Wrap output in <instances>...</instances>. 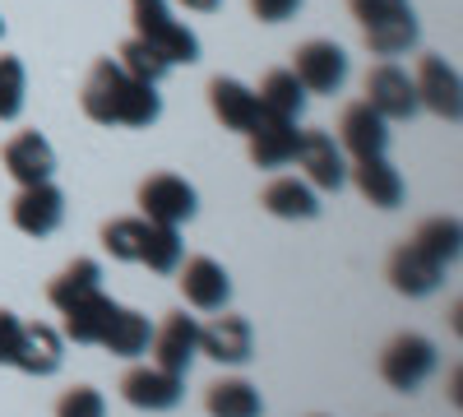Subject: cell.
Returning <instances> with one entry per match:
<instances>
[{
	"label": "cell",
	"mask_w": 463,
	"mask_h": 417,
	"mask_svg": "<svg viewBox=\"0 0 463 417\" xmlns=\"http://www.w3.org/2000/svg\"><path fill=\"white\" fill-rule=\"evenodd\" d=\"M366 102L380 111L384 121H412L417 117V89L412 74L394 61H380L366 70Z\"/></svg>",
	"instance_id": "5"
},
{
	"label": "cell",
	"mask_w": 463,
	"mask_h": 417,
	"mask_svg": "<svg viewBox=\"0 0 463 417\" xmlns=\"http://www.w3.org/2000/svg\"><path fill=\"white\" fill-rule=\"evenodd\" d=\"M10 218L24 237H52L61 218H65V195L56 191L52 181H37V185H19V195L10 204Z\"/></svg>",
	"instance_id": "10"
},
{
	"label": "cell",
	"mask_w": 463,
	"mask_h": 417,
	"mask_svg": "<svg viewBox=\"0 0 463 417\" xmlns=\"http://www.w3.org/2000/svg\"><path fill=\"white\" fill-rule=\"evenodd\" d=\"M56 417H107V399L93 385H74V390L61 394Z\"/></svg>",
	"instance_id": "33"
},
{
	"label": "cell",
	"mask_w": 463,
	"mask_h": 417,
	"mask_svg": "<svg viewBox=\"0 0 463 417\" xmlns=\"http://www.w3.org/2000/svg\"><path fill=\"white\" fill-rule=\"evenodd\" d=\"M255 98H260V111L274 121H301V111H306V89L297 84L292 70H269Z\"/></svg>",
	"instance_id": "23"
},
{
	"label": "cell",
	"mask_w": 463,
	"mask_h": 417,
	"mask_svg": "<svg viewBox=\"0 0 463 417\" xmlns=\"http://www.w3.org/2000/svg\"><path fill=\"white\" fill-rule=\"evenodd\" d=\"M347 176H353L357 195L366 204H375V209H399L403 204V176H399V167L384 163V154L380 158H353Z\"/></svg>",
	"instance_id": "18"
},
{
	"label": "cell",
	"mask_w": 463,
	"mask_h": 417,
	"mask_svg": "<svg viewBox=\"0 0 463 417\" xmlns=\"http://www.w3.org/2000/svg\"><path fill=\"white\" fill-rule=\"evenodd\" d=\"M181 5H185V10H195V14H213L222 0H181Z\"/></svg>",
	"instance_id": "37"
},
{
	"label": "cell",
	"mask_w": 463,
	"mask_h": 417,
	"mask_svg": "<svg viewBox=\"0 0 463 417\" xmlns=\"http://www.w3.org/2000/svg\"><path fill=\"white\" fill-rule=\"evenodd\" d=\"M80 107L84 117L98 121V126H130V130H144L163 117V98H158V84H139L130 74L116 65L111 56H102L89 80H84V93H80Z\"/></svg>",
	"instance_id": "1"
},
{
	"label": "cell",
	"mask_w": 463,
	"mask_h": 417,
	"mask_svg": "<svg viewBox=\"0 0 463 417\" xmlns=\"http://www.w3.org/2000/svg\"><path fill=\"white\" fill-rule=\"evenodd\" d=\"M412 246L417 251H427L431 260H440V264H454L458 260V251H463V227H458V218H427L412 232Z\"/></svg>",
	"instance_id": "28"
},
{
	"label": "cell",
	"mask_w": 463,
	"mask_h": 417,
	"mask_svg": "<svg viewBox=\"0 0 463 417\" xmlns=\"http://www.w3.org/2000/svg\"><path fill=\"white\" fill-rule=\"evenodd\" d=\"M338 148L353 158H380L390 148V121L362 98L353 107H343V121H338Z\"/></svg>",
	"instance_id": "13"
},
{
	"label": "cell",
	"mask_w": 463,
	"mask_h": 417,
	"mask_svg": "<svg viewBox=\"0 0 463 417\" xmlns=\"http://www.w3.org/2000/svg\"><path fill=\"white\" fill-rule=\"evenodd\" d=\"M5 172L19 181V185H37V181H52L56 172V148L37 135V130H19L10 144H5Z\"/></svg>",
	"instance_id": "17"
},
{
	"label": "cell",
	"mask_w": 463,
	"mask_h": 417,
	"mask_svg": "<svg viewBox=\"0 0 463 417\" xmlns=\"http://www.w3.org/2000/svg\"><path fill=\"white\" fill-rule=\"evenodd\" d=\"M116 65H121L130 80H139V84H163V74L172 70L167 56H163L158 47H148L144 37H130V43L116 52Z\"/></svg>",
	"instance_id": "30"
},
{
	"label": "cell",
	"mask_w": 463,
	"mask_h": 417,
	"mask_svg": "<svg viewBox=\"0 0 463 417\" xmlns=\"http://www.w3.org/2000/svg\"><path fill=\"white\" fill-rule=\"evenodd\" d=\"M209 107H213V117H218L227 130H237V135H250V130L264 121L255 89H246L241 80H227V74L209 80Z\"/></svg>",
	"instance_id": "15"
},
{
	"label": "cell",
	"mask_w": 463,
	"mask_h": 417,
	"mask_svg": "<svg viewBox=\"0 0 463 417\" xmlns=\"http://www.w3.org/2000/svg\"><path fill=\"white\" fill-rule=\"evenodd\" d=\"M181 270V297L190 301L195 311H227V301H232V279L218 260L209 255H190L185 264H176Z\"/></svg>",
	"instance_id": "12"
},
{
	"label": "cell",
	"mask_w": 463,
	"mask_h": 417,
	"mask_svg": "<svg viewBox=\"0 0 463 417\" xmlns=\"http://www.w3.org/2000/svg\"><path fill=\"white\" fill-rule=\"evenodd\" d=\"M148 353H153V366L185 375V371H190V362L200 357V325H195V316L172 311V316H167L158 329H153V344H148Z\"/></svg>",
	"instance_id": "11"
},
{
	"label": "cell",
	"mask_w": 463,
	"mask_h": 417,
	"mask_svg": "<svg viewBox=\"0 0 463 417\" xmlns=\"http://www.w3.org/2000/svg\"><path fill=\"white\" fill-rule=\"evenodd\" d=\"M440 283H445V264L431 260L427 251H417L412 242L390 255V288L394 292H403V297H431Z\"/></svg>",
	"instance_id": "16"
},
{
	"label": "cell",
	"mask_w": 463,
	"mask_h": 417,
	"mask_svg": "<svg viewBox=\"0 0 463 417\" xmlns=\"http://www.w3.org/2000/svg\"><path fill=\"white\" fill-rule=\"evenodd\" d=\"M246 139H250V163L264 167V172H274V167H288V163L297 158L301 130H297V121H274V117H264Z\"/></svg>",
	"instance_id": "19"
},
{
	"label": "cell",
	"mask_w": 463,
	"mask_h": 417,
	"mask_svg": "<svg viewBox=\"0 0 463 417\" xmlns=\"http://www.w3.org/2000/svg\"><path fill=\"white\" fill-rule=\"evenodd\" d=\"M148 218H111L102 227V246L111 260H126V264H139L144 255V242H148Z\"/></svg>",
	"instance_id": "29"
},
{
	"label": "cell",
	"mask_w": 463,
	"mask_h": 417,
	"mask_svg": "<svg viewBox=\"0 0 463 417\" xmlns=\"http://www.w3.org/2000/svg\"><path fill=\"white\" fill-rule=\"evenodd\" d=\"M148 344H153V325H148V316H139L130 307H116L98 338V348H107L111 357H144Z\"/></svg>",
	"instance_id": "22"
},
{
	"label": "cell",
	"mask_w": 463,
	"mask_h": 417,
	"mask_svg": "<svg viewBox=\"0 0 463 417\" xmlns=\"http://www.w3.org/2000/svg\"><path fill=\"white\" fill-rule=\"evenodd\" d=\"M130 19H135V37H144L148 47H158L167 56V65H195L200 61V37L167 10V0H130Z\"/></svg>",
	"instance_id": "2"
},
{
	"label": "cell",
	"mask_w": 463,
	"mask_h": 417,
	"mask_svg": "<svg viewBox=\"0 0 463 417\" xmlns=\"http://www.w3.org/2000/svg\"><path fill=\"white\" fill-rule=\"evenodd\" d=\"M436 344L427 334H394L380 353V381L399 390V394H412L427 385V375L436 371Z\"/></svg>",
	"instance_id": "3"
},
{
	"label": "cell",
	"mask_w": 463,
	"mask_h": 417,
	"mask_svg": "<svg viewBox=\"0 0 463 417\" xmlns=\"http://www.w3.org/2000/svg\"><path fill=\"white\" fill-rule=\"evenodd\" d=\"M301 176L316 185V191H338V185L347 181V158H343V148L334 135L325 130H301V144H297V158Z\"/></svg>",
	"instance_id": "9"
},
{
	"label": "cell",
	"mask_w": 463,
	"mask_h": 417,
	"mask_svg": "<svg viewBox=\"0 0 463 417\" xmlns=\"http://www.w3.org/2000/svg\"><path fill=\"white\" fill-rule=\"evenodd\" d=\"M200 353L222 366H246L255 357V329L246 316H213L200 325Z\"/></svg>",
	"instance_id": "14"
},
{
	"label": "cell",
	"mask_w": 463,
	"mask_h": 417,
	"mask_svg": "<svg viewBox=\"0 0 463 417\" xmlns=\"http://www.w3.org/2000/svg\"><path fill=\"white\" fill-rule=\"evenodd\" d=\"M347 10H353L362 19V28H366V24H380V19L408 14L412 5H408V0H347Z\"/></svg>",
	"instance_id": "34"
},
{
	"label": "cell",
	"mask_w": 463,
	"mask_h": 417,
	"mask_svg": "<svg viewBox=\"0 0 463 417\" xmlns=\"http://www.w3.org/2000/svg\"><path fill=\"white\" fill-rule=\"evenodd\" d=\"M24 93H28V74L19 56H0V121H14L24 111Z\"/></svg>",
	"instance_id": "32"
},
{
	"label": "cell",
	"mask_w": 463,
	"mask_h": 417,
	"mask_svg": "<svg viewBox=\"0 0 463 417\" xmlns=\"http://www.w3.org/2000/svg\"><path fill=\"white\" fill-rule=\"evenodd\" d=\"M19 338H24V320L14 311H0V366H14Z\"/></svg>",
	"instance_id": "35"
},
{
	"label": "cell",
	"mask_w": 463,
	"mask_h": 417,
	"mask_svg": "<svg viewBox=\"0 0 463 417\" xmlns=\"http://www.w3.org/2000/svg\"><path fill=\"white\" fill-rule=\"evenodd\" d=\"M93 292H102V264L89 260V255H80V260L65 264V270L52 279L47 301H52L56 311H70L74 301H84V297H93Z\"/></svg>",
	"instance_id": "24"
},
{
	"label": "cell",
	"mask_w": 463,
	"mask_h": 417,
	"mask_svg": "<svg viewBox=\"0 0 463 417\" xmlns=\"http://www.w3.org/2000/svg\"><path fill=\"white\" fill-rule=\"evenodd\" d=\"M292 74L306 93H338L347 80V52L338 43H325V37H311V43L297 47Z\"/></svg>",
	"instance_id": "6"
},
{
	"label": "cell",
	"mask_w": 463,
	"mask_h": 417,
	"mask_svg": "<svg viewBox=\"0 0 463 417\" xmlns=\"http://www.w3.org/2000/svg\"><path fill=\"white\" fill-rule=\"evenodd\" d=\"M301 10V0H250V14L260 19V24H283V19H292Z\"/></svg>",
	"instance_id": "36"
},
{
	"label": "cell",
	"mask_w": 463,
	"mask_h": 417,
	"mask_svg": "<svg viewBox=\"0 0 463 417\" xmlns=\"http://www.w3.org/2000/svg\"><path fill=\"white\" fill-rule=\"evenodd\" d=\"M139 264H144L148 274H176V264H181V232H176V227L153 223V227H148V242H144Z\"/></svg>",
	"instance_id": "31"
},
{
	"label": "cell",
	"mask_w": 463,
	"mask_h": 417,
	"mask_svg": "<svg viewBox=\"0 0 463 417\" xmlns=\"http://www.w3.org/2000/svg\"><path fill=\"white\" fill-rule=\"evenodd\" d=\"M260 204H264V213H274V218H316L320 213V195H316V185L306 176H274L264 185Z\"/></svg>",
	"instance_id": "21"
},
{
	"label": "cell",
	"mask_w": 463,
	"mask_h": 417,
	"mask_svg": "<svg viewBox=\"0 0 463 417\" xmlns=\"http://www.w3.org/2000/svg\"><path fill=\"white\" fill-rule=\"evenodd\" d=\"M61 362H65V338H61L52 325H24L14 366H19L24 375H56Z\"/></svg>",
	"instance_id": "20"
},
{
	"label": "cell",
	"mask_w": 463,
	"mask_h": 417,
	"mask_svg": "<svg viewBox=\"0 0 463 417\" xmlns=\"http://www.w3.org/2000/svg\"><path fill=\"white\" fill-rule=\"evenodd\" d=\"M204 408L209 417H264V403H260V390L241 375H232V381H213L204 390Z\"/></svg>",
	"instance_id": "26"
},
{
	"label": "cell",
	"mask_w": 463,
	"mask_h": 417,
	"mask_svg": "<svg viewBox=\"0 0 463 417\" xmlns=\"http://www.w3.org/2000/svg\"><path fill=\"white\" fill-rule=\"evenodd\" d=\"M417 37H421V28L408 10V14H394V19L366 24V52L380 56V61H394V56H408L417 47Z\"/></svg>",
	"instance_id": "27"
},
{
	"label": "cell",
	"mask_w": 463,
	"mask_h": 417,
	"mask_svg": "<svg viewBox=\"0 0 463 417\" xmlns=\"http://www.w3.org/2000/svg\"><path fill=\"white\" fill-rule=\"evenodd\" d=\"M139 209H144L139 218H148V223L181 227V223L195 218L200 200H195V185H190L185 176H176V172H158V176H148V181L139 185Z\"/></svg>",
	"instance_id": "4"
},
{
	"label": "cell",
	"mask_w": 463,
	"mask_h": 417,
	"mask_svg": "<svg viewBox=\"0 0 463 417\" xmlns=\"http://www.w3.org/2000/svg\"><path fill=\"white\" fill-rule=\"evenodd\" d=\"M111 311H116V301H111L107 292H93V297H84V301H74L70 311H61V316H65L61 338H70V344H98L102 329H107V320H111Z\"/></svg>",
	"instance_id": "25"
},
{
	"label": "cell",
	"mask_w": 463,
	"mask_h": 417,
	"mask_svg": "<svg viewBox=\"0 0 463 417\" xmlns=\"http://www.w3.org/2000/svg\"><path fill=\"white\" fill-rule=\"evenodd\" d=\"M121 399L130 408H144V412H167L185 399V375L176 371H163V366H130L121 375Z\"/></svg>",
	"instance_id": "7"
},
{
	"label": "cell",
	"mask_w": 463,
	"mask_h": 417,
	"mask_svg": "<svg viewBox=\"0 0 463 417\" xmlns=\"http://www.w3.org/2000/svg\"><path fill=\"white\" fill-rule=\"evenodd\" d=\"M412 89H417V107L436 111L440 121H458L463 111V84H458V70L445 65L440 56H421L417 74H412Z\"/></svg>",
	"instance_id": "8"
},
{
	"label": "cell",
	"mask_w": 463,
	"mask_h": 417,
	"mask_svg": "<svg viewBox=\"0 0 463 417\" xmlns=\"http://www.w3.org/2000/svg\"><path fill=\"white\" fill-rule=\"evenodd\" d=\"M0 37H5V19H0Z\"/></svg>",
	"instance_id": "38"
}]
</instances>
